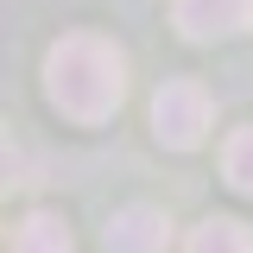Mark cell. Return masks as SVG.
Here are the masks:
<instances>
[{
	"label": "cell",
	"mask_w": 253,
	"mask_h": 253,
	"mask_svg": "<svg viewBox=\"0 0 253 253\" xmlns=\"http://www.w3.org/2000/svg\"><path fill=\"white\" fill-rule=\"evenodd\" d=\"M209 121H215L209 89H203V83H190V76H177V83H165V89L152 95V133H158V146H171V152L203 146Z\"/></svg>",
	"instance_id": "cell-2"
},
{
	"label": "cell",
	"mask_w": 253,
	"mask_h": 253,
	"mask_svg": "<svg viewBox=\"0 0 253 253\" xmlns=\"http://www.w3.org/2000/svg\"><path fill=\"white\" fill-rule=\"evenodd\" d=\"M190 253H253V228L234 215H209L190 234Z\"/></svg>",
	"instance_id": "cell-5"
},
{
	"label": "cell",
	"mask_w": 253,
	"mask_h": 253,
	"mask_svg": "<svg viewBox=\"0 0 253 253\" xmlns=\"http://www.w3.org/2000/svg\"><path fill=\"white\" fill-rule=\"evenodd\" d=\"M13 253H70V228L38 209V215H26L13 228Z\"/></svg>",
	"instance_id": "cell-6"
},
{
	"label": "cell",
	"mask_w": 253,
	"mask_h": 253,
	"mask_svg": "<svg viewBox=\"0 0 253 253\" xmlns=\"http://www.w3.org/2000/svg\"><path fill=\"white\" fill-rule=\"evenodd\" d=\"M44 95L70 121L95 126V121H108L126 95V57L108 38H95V32H70V38H57L44 51Z\"/></svg>",
	"instance_id": "cell-1"
},
{
	"label": "cell",
	"mask_w": 253,
	"mask_h": 253,
	"mask_svg": "<svg viewBox=\"0 0 253 253\" xmlns=\"http://www.w3.org/2000/svg\"><path fill=\"white\" fill-rule=\"evenodd\" d=\"M165 241H171V221L152 203H133V209H121L101 228V247L108 253H165Z\"/></svg>",
	"instance_id": "cell-4"
},
{
	"label": "cell",
	"mask_w": 253,
	"mask_h": 253,
	"mask_svg": "<svg viewBox=\"0 0 253 253\" xmlns=\"http://www.w3.org/2000/svg\"><path fill=\"white\" fill-rule=\"evenodd\" d=\"M221 177L241 190V196H253V126L228 133V146H221Z\"/></svg>",
	"instance_id": "cell-7"
},
{
	"label": "cell",
	"mask_w": 253,
	"mask_h": 253,
	"mask_svg": "<svg viewBox=\"0 0 253 253\" xmlns=\"http://www.w3.org/2000/svg\"><path fill=\"white\" fill-rule=\"evenodd\" d=\"M171 19L184 38H234L253 26V0H177Z\"/></svg>",
	"instance_id": "cell-3"
}]
</instances>
